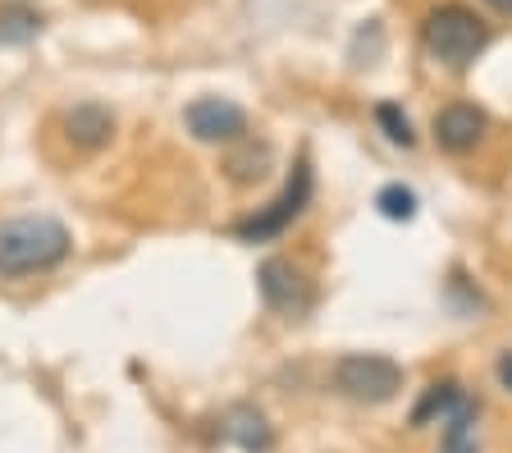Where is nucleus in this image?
<instances>
[{"label": "nucleus", "instance_id": "12", "mask_svg": "<svg viewBox=\"0 0 512 453\" xmlns=\"http://www.w3.org/2000/svg\"><path fill=\"white\" fill-rule=\"evenodd\" d=\"M42 33V19L32 10H0V46H23Z\"/></svg>", "mask_w": 512, "mask_h": 453}, {"label": "nucleus", "instance_id": "9", "mask_svg": "<svg viewBox=\"0 0 512 453\" xmlns=\"http://www.w3.org/2000/svg\"><path fill=\"white\" fill-rule=\"evenodd\" d=\"M224 435H229L243 453H270L275 449V431H270V421L261 417L256 408H247V403L229 408V417H224Z\"/></svg>", "mask_w": 512, "mask_h": 453}, {"label": "nucleus", "instance_id": "6", "mask_svg": "<svg viewBox=\"0 0 512 453\" xmlns=\"http://www.w3.org/2000/svg\"><path fill=\"white\" fill-rule=\"evenodd\" d=\"M183 119H188V133L197 142H238L247 133L243 106H234L229 97H197L183 110Z\"/></svg>", "mask_w": 512, "mask_h": 453}, {"label": "nucleus", "instance_id": "3", "mask_svg": "<svg viewBox=\"0 0 512 453\" xmlns=\"http://www.w3.org/2000/svg\"><path fill=\"white\" fill-rule=\"evenodd\" d=\"M334 389L352 403H389L403 389V367L384 353H348L334 367Z\"/></svg>", "mask_w": 512, "mask_h": 453}, {"label": "nucleus", "instance_id": "5", "mask_svg": "<svg viewBox=\"0 0 512 453\" xmlns=\"http://www.w3.org/2000/svg\"><path fill=\"white\" fill-rule=\"evenodd\" d=\"M256 289H261L266 307H275V312H284V316H302V312H311V302H316L311 280L284 257H270L266 266L256 270Z\"/></svg>", "mask_w": 512, "mask_h": 453}, {"label": "nucleus", "instance_id": "1", "mask_svg": "<svg viewBox=\"0 0 512 453\" xmlns=\"http://www.w3.org/2000/svg\"><path fill=\"white\" fill-rule=\"evenodd\" d=\"M74 248V234L55 216H19L0 225V275H42L55 270Z\"/></svg>", "mask_w": 512, "mask_h": 453}, {"label": "nucleus", "instance_id": "7", "mask_svg": "<svg viewBox=\"0 0 512 453\" xmlns=\"http://www.w3.org/2000/svg\"><path fill=\"white\" fill-rule=\"evenodd\" d=\"M435 138H439V147L453 151V156L471 151L480 138H485V110L467 106V101H453V106H444L435 115Z\"/></svg>", "mask_w": 512, "mask_h": 453}, {"label": "nucleus", "instance_id": "10", "mask_svg": "<svg viewBox=\"0 0 512 453\" xmlns=\"http://www.w3.org/2000/svg\"><path fill=\"white\" fill-rule=\"evenodd\" d=\"M439 453H476V403L471 399H462L444 417V444H439Z\"/></svg>", "mask_w": 512, "mask_h": 453}, {"label": "nucleus", "instance_id": "14", "mask_svg": "<svg viewBox=\"0 0 512 453\" xmlns=\"http://www.w3.org/2000/svg\"><path fill=\"white\" fill-rule=\"evenodd\" d=\"M375 119H380V129L389 133V142H398V147H412L416 133H412V119L403 115V110L394 106V101H384L380 110H375Z\"/></svg>", "mask_w": 512, "mask_h": 453}, {"label": "nucleus", "instance_id": "4", "mask_svg": "<svg viewBox=\"0 0 512 453\" xmlns=\"http://www.w3.org/2000/svg\"><path fill=\"white\" fill-rule=\"evenodd\" d=\"M307 202H311V165L298 161V165H293V179L284 184V193H279L266 211H256L252 220L234 225V234L243 238V243H266V238H279L288 225H293V220L302 216V206H307Z\"/></svg>", "mask_w": 512, "mask_h": 453}, {"label": "nucleus", "instance_id": "15", "mask_svg": "<svg viewBox=\"0 0 512 453\" xmlns=\"http://www.w3.org/2000/svg\"><path fill=\"white\" fill-rule=\"evenodd\" d=\"M499 385H503V389H512V353H503V357H499Z\"/></svg>", "mask_w": 512, "mask_h": 453}, {"label": "nucleus", "instance_id": "16", "mask_svg": "<svg viewBox=\"0 0 512 453\" xmlns=\"http://www.w3.org/2000/svg\"><path fill=\"white\" fill-rule=\"evenodd\" d=\"M490 5H494L499 14H512V0H490Z\"/></svg>", "mask_w": 512, "mask_h": 453}, {"label": "nucleus", "instance_id": "8", "mask_svg": "<svg viewBox=\"0 0 512 453\" xmlns=\"http://www.w3.org/2000/svg\"><path fill=\"white\" fill-rule=\"evenodd\" d=\"M64 133H69L74 147L101 151L110 142V133H115V115H110L106 106H96V101H83V106H74L64 115Z\"/></svg>", "mask_w": 512, "mask_h": 453}, {"label": "nucleus", "instance_id": "2", "mask_svg": "<svg viewBox=\"0 0 512 453\" xmlns=\"http://www.w3.org/2000/svg\"><path fill=\"white\" fill-rule=\"evenodd\" d=\"M421 42H426V51L435 55L439 65L467 69L490 46V28L467 5H439V10H430L426 28H421Z\"/></svg>", "mask_w": 512, "mask_h": 453}, {"label": "nucleus", "instance_id": "11", "mask_svg": "<svg viewBox=\"0 0 512 453\" xmlns=\"http://www.w3.org/2000/svg\"><path fill=\"white\" fill-rule=\"evenodd\" d=\"M462 399H467V394H462V385H458V380H439V385H430V389H426V399L416 403V412H412V426H426L430 417H439V421H444L448 412L458 408Z\"/></svg>", "mask_w": 512, "mask_h": 453}, {"label": "nucleus", "instance_id": "13", "mask_svg": "<svg viewBox=\"0 0 512 453\" xmlns=\"http://www.w3.org/2000/svg\"><path fill=\"white\" fill-rule=\"evenodd\" d=\"M375 206H380L384 220H412L416 216V193L412 188H403V184H389V188H380Z\"/></svg>", "mask_w": 512, "mask_h": 453}]
</instances>
